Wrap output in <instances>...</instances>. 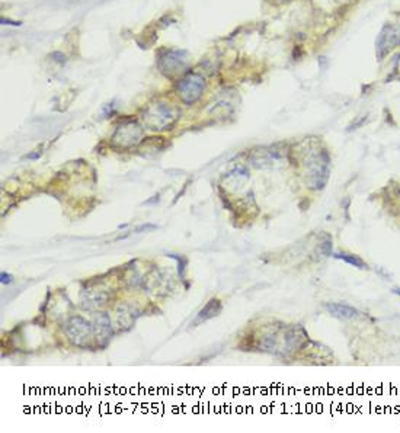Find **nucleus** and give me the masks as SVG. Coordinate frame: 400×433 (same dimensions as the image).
Listing matches in <instances>:
<instances>
[{"label":"nucleus","mask_w":400,"mask_h":433,"mask_svg":"<svg viewBox=\"0 0 400 433\" xmlns=\"http://www.w3.org/2000/svg\"><path fill=\"white\" fill-rule=\"evenodd\" d=\"M329 163L330 162L326 151H322L313 157L310 163H308V188L315 191L325 188L329 178Z\"/></svg>","instance_id":"nucleus-2"},{"label":"nucleus","mask_w":400,"mask_h":433,"mask_svg":"<svg viewBox=\"0 0 400 433\" xmlns=\"http://www.w3.org/2000/svg\"><path fill=\"white\" fill-rule=\"evenodd\" d=\"M0 282L5 284V285H8V284H10V282H12V277H10L9 273H5V272H3L2 275H0Z\"/></svg>","instance_id":"nucleus-13"},{"label":"nucleus","mask_w":400,"mask_h":433,"mask_svg":"<svg viewBox=\"0 0 400 433\" xmlns=\"http://www.w3.org/2000/svg\"><path fill=\"white\" fill-rule=\"evenodd\" d=\"M222 308H223V306H222V301H220V299H217V298L210 299L209 303H207V306H205V307L198 313L197 319L192 321V326H197V324H201V323L207 321V320H210V319L217 317L218 314H220Z\"/></svg>","instance_id":"nucleus-9"},{"label":"nucleus","mask_w":400,"mask_h":433,"mask_svg":"<svg viewBox=\"0 0 400 433\" xmlns=\"http://www.w3.org/2000/svg\"><path fill=\"white\" fill-rule=\"evenodd\" d=\"M154 202H159V195H156V196H153V200H150V201H146L145 202V205H150V204H154Z\"/></svg>","instance_id":"nucleus-14"},{"label":"nucleus","mask_w":400,"mask_h":433,"mask_svg":"<svg viewBox=\"0 0 400 433\" xmlns=\"http://www.w3.org/2000/svg\"><path fill=\"white\" fill-rule=\"evenodd\" d=\"M94 333L99 346L105 348L114 335L111 320L107 313H98L94 320Z\"/></svg>","instance_id":"nucleus-7"},{"label":"nucleus","mask_w":400,"mask_h":433,"mask_svg":"<svg viewBox=\"0 0 400 433\" xmlns=\"http://www.w3.org/2000/svg\"><path fill=\"white\" fill-rule=\"evenodd\" d=\"M333 257H337L339 260H344L346 262L348 265H352L354 268H358V269H367L368 265L366 264V262L361 259L358 255H354V253H348V252H338L335 253Z\"/></svg>","instance_id":"nucleus-10"},{"label":"nucleus","mask_w":400,"mask_h":433,"mask_svg":"<svg viewBox=\"0 0 400 433\" xmlns=\"http://www.w3.org/2000/svg\"><path fill=\"white\" fill-rule=\"evenodd\" d=\"M169 257L178 260V264H179V268H178L179 275H180V278H184V272H185V266H187V259H184L182 256H176V255H169Z\"/></svg>","instance_id":"nucleus-11"},{"label":"nucleus","mask_w":400,"mask_h":433,"mask_svg":"<svg viewBox=\"0 0 400 433\" xmlns=\"http://www.w3.org/2000/svg\"><path fill=\"white\" fill-rule=\"evenodd\" d=\"M393 294H396V295L400 297V288H399V286H394V288H393Z\"/></svg>","instance_id":"nucleus-15"},{"label":"nucleus","mask_w":400,"mask_h":433,"mask_svg":"<svg viewBox=\"0 0 400 433\" xmlns=\"http://www.w3.org/2000/svg\"><path fill=\"white\" fill-rule=\"evenodd\" d=\"M189 64V57L185 51L172 50L165 52V56L159 60V69L166 76L173 77L176 74L184 73Z\"/></svg>","instance_id":"nucleus-5"},{"label":"nucleus","mask_w":400,"mask_h":433,"mask_svg":"<svg viewBox=\"0 0 400 433\" xmlns=\"http://www.w3.org/2000/svg\"><path fill=\"white\" fill-rule=\"evenodd\" d=\"M94 332V326H90L89 321L85 319L74 316L66 323V333L70 337L72 342L77 346H85L87 340Z\"/></svg>","instance_id":"nucleus-6"},{"label":"nucleus","mask_w":400,"mask_h":433,"mask_svg":"<svg viewBox=\"0 0 400 433\" xmlns=\"http://www.w3.org/2000/svg\"><path fill=\"white\" fill-rule=\"evenodd\" d=\"M325 308L330 314V316L337 317V319H342V320H351V319H357L361 316V313L357 308L348 306V304L326 303Z\"/></svg>","instance_id":"nucleus-8"},{"label":"nucleus","mask_w":400,"mask_h":433,"mask_svg":"<svg viewBox=\"0 0 400 433\" xmlns=\"http://www.w3.org/2000/svg\"><path fill=\"white\" fill-rule=\"evenodd\" d=\"M204 90H205V81L202 76L197 73L185 76L176 86L179 99L187 105L197 102L204 94Z\"/></svg>","instance_id":"nucleus-3"},{"label":"nucleus","mask_w":400,"mask_h":433,"mask_svg":"<svg viewBox=\"0 0 400 433\" xmlns=\"http://www.w3.org/2000/svg\"><path fill=\"white\" fill-rule=\"evenodd\" d=\"M158 226L154 224H145V226H140L136 229V233H141V231H149V230H156Z\"/></svg>","instance_id":"nucleus-12"},{"label":"nucleus","mask_w":400,"mask_h":433,"mask_svg":"<svg viewBox=\"0 0 400 433\" xmlns=\"http://www.w3.org/2000/svg\"><path fill=\"white\" fill-rule=\"evenodd\" d=\"M179 112L176 108H173L172 105L165 103V102H158L153 103L150 107L146 108V111L143 112V120L145 127H147L149 129H166L175 124V121L178 120Z\"/></svg>","instance_id":"nucleus-1"},{"label":"nucleus","mask_w":400,"mask_h":433,"mask_svg":"<svg viewBox=\"0 0 400 433\" xmlns=\"http://www.w3.org/2000/svg\"><path fill=\"white\" fill-rule=\"evenodd\" d=\"M141 137H143V127L136 121H125L115 129L112 142L121 149H130L140 142Z\"/></svg>","instance_id":"nucleus-4"}]
</instances>
